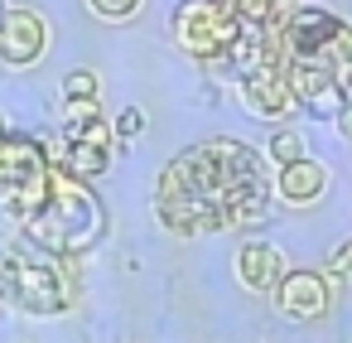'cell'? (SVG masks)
Masks as SVG:
<instances>
[{
	"mask_svg": "<svg viewBox=\"0 0 352 343\" xmlns=\"http://www.w3.org/2000/svg\"><path fill=\"white\" fill-rule=\"evenodd\" d=\"M275 198V169L241 141H203L174 155L160 174L155 213L169 232L198 237L222 227L265 222Z\"/></svg>",
	"mask_w": 352,
	"mask_h": 343,
	"instance_id": "cell-1",
	"label": "cell"
},
{
	"mask_svg": "<svg viewBox=\"0 0 352 343\" xmlns=\"http://www.w3.org/2000/svg\"><path fill=\"white\" fill-rule=\"evenodd\" d=\"M102 222H107V218H102L97 194H87L82 179L54 169L44 203H39L20 227H25V237H30L34 247H44V251H54V256H78V251H87V247L97 242Z\"/></svg>",
	"mask_w": 352,
	"mask_h": 343,
	"instance_id": "cell-2",
	"label": "cell"
},
{
	"mask_svg": "<svg viewBox=\"0 0 352 343\" xmlns=\"http://www.w3.org/2000/svg\"><path fill=\"white\" fill-rule=\"evenodd\" d=\"M0 290L25 314H63L78 304V271L25 237L10 251H0Z\"/></svg>",
	"mask_w": 352,
	"mask_h": 343,
	"instance_id": "cell-3",
	"label": "cell"
},
{
	"mask_svg": "<svg viewBox=\"0 0 352 343\" xmlns=\"http://www.w3.org/2000/svg\"><path fill=\"white\" fill-rule=\"evenodd\" d=\"M241 34V20L227 0H184L174 15V39L193 59H222Z\"/></svg>",
	"mask_w": 352,
	"mask_h": 343,
	"instance_id": "cell-4",
	"label": "cell"
},
{
	"mask_svg": "<svg viewBox=\"0 0 352 343\" xmlns=\"http://www.w3.org/2000/svg\"><path fill=\"white\" fill-rule=\"evenodd\" d=\"M280 68H285V83H289L294 107H304L309 116H338V112L352 102V92L342 87L338 68H328V63L289 59V63H280Z\"/></svg>",
	"mask_w": 352,
	"mask_h": 343,
	"instance_id": "cell-5",
	"label": "cell"
},
{
	"mask_svg": "<svg viewBox=\"0 0 352 343\" xmlns=\"http://www.w3.org/2000/svg\"><path fill=\"white\" fill-rule=\"evenodd\" d=\"M333 304V280L328 271H289L280 276L275 285V309L294 324H309V319H323Z\"/></svg>",
	"mask_w": 352,
	"mask_h": 343,
	"instance_id": "cell-6",
	"label": "cell"
},
{
	"mask_svg": "<svg viewBox=\"0 0 352 343\" xmlns=\"http://www.w3.org/2000/svg\"><path fill=\"white\" fill-rule=\"evenodd\" d=\"M241 102L261 116V121H285L294 97H289V83H285V68L280 63H256L251 73H241Z\"/></svg>",
	"mask_w": 352,
	"mask_h": 343,
	"instance_id": "cell-7",
	"label": "cell"
},
{
	"mask_svg": "<svg viewBox=\"0 0 352 343\" xmlns=\"http://www.w3.org/2000/svg\"><path fill=\"white\" fill-rule=\"evenodd\" d=\"M49 44V25L34 10H6L0 20V63L10 68H30Z\"/></svg>",
	"mask_w": 352,
	"mask_h": 343,
	"instance_id": "cell-8",
	"label": "cell"
},
{
	"mask_svg": "<svg viewBox=\"0 0 352 343\" xmlns=\"http://www.w3.org/2000/svg\"><path fill=\"white\" fill-rule=\"evenodd\" d=\"M323 189H328V169H323L318 160H304V155L289 160V165H280V174H275V194H280L285 203H294V208L318 203Z\"/></svg>",
	"mask_w": 352,
	"mask_h": 343,
	"instance_id": "cell-9",
	"label": "cell"
},
{
	"mask_svg": "<svg viewBox=\"0 0 352 343\" xmlns=\"http://www.w3.org/2000/svg\"><path fill=\"white\" fill-rule=\"evenodd\" d=\"M285 276V251L270 242H241L236 251V280L246 290H275Z\"/></svg>",
	"mask_w": 352,
	"mask_h": 343,
	"instance_id": "cell-10",
	"label": "cell"
},
{
	"mask_svg": "<svg viewBox=\"0 0 352 343\" xmlns=\"http://www.w3.org/2000/svg\"><path fill=\"white\" fill-rule=\"evenodd\" d=\"M68 141V136H63ZM107 165H111V145H97V141H68V155H63V174H73V179H97V174H107Z\"/></svg>",
	"mask_w": 352,
	"mask_h": 343,
	"instance_id": "cell-11",
	"label": "cell"
},
{
	"mask_svg": "<svg viewBox=\"0 0 352 343\" xmlns=\"http://www.w3.org/2000/svg\"><path fill=\"white\" fill-rule=\"evenodd\" d=\"M265 155H270V160H275V169H280V165H289V160H299V155H304V141H299L289 126H280V131L270 136Z\"/></svg>",
	"mask_w": 352,
	"mask_h": 343,
	"instance_id": "cell-12",
	"label": "cell"
},
{
	"mask_svg": "<svg viewBox=\"0 0 352 343\" xmlns=\"http://www.w3.org/2000/svg\"><path fill=\"white\" fill-rule=\"evenodd\" d=\"M63 97H68V102H97V73H87V68L68 73V83H63Z\"/></svg>",
	"mask_w": 352,
	"mask_h": 343,
	"instance_id": "cell-13",
	"label": "cell"
},
{
	"mask_svg": "<svg viewBox=\"0 0 352 343\" xmlns=\"http://www.w3.org/2000/svg\"><path fill=\"white\" fill-rule=\"evenodd\" d=\"M87 6H92L102 20H131V15L145 6V0H87Z\"/></svg>",
	"mask_w": 352,
	"mask_h": 343,
	"instance_id": "cell-14",
	"label": "cell"
},
{
	"mask_svg": "<svg viewBox=\"0 0 352 343\" xmlns=\"http://www.w3.org/2000/svg\"><path fill=\"white\" fill-rule=\"evenodd\" d=\"M145 131V112L140 107H126L121 116H116V126H111V136H121V141H135Z\"/></svg>",
	"mask_w": 352,
	"mask_h": 343,
	"instance_id": "cell-15",
	"label": "cell"
},
{
	"mask_svg": "<svg viewBox=\"0 0 352 343\" xmlns=\"http://www.w3.org/2000/svg\"><path fill=\"white\" fill-rule=\"evenodd\" d=\"M328 276H338V280H352V237L333 251V261H328Z\"/></svg>",
	"mask_w": 352,
	"mask_h": 343,
	"instance_id": "cell-16",
	"label": "cell"
},
{
	"mask_svg": "<svg viewBox=\"0 0 352 343\" xmlns=\"http://www.w3.org/2000/svg\"><path fill=\"white\" fill-rule=\"evenodd\" d=\"M10 155H15V136H10V131H0V169L10 165Z\"/></svg>",
	"mask_w": 352,
	"mask_h": 343,
	"instance_id": "cell-17",
	"label": "cell"
},
{
	"mask_svg": "<svg viewBox=\"0 0 352 343\" xmlns=\"http://www.w3.org/2000/svg\"><path fill=\"white\" fill-rule=\"evenodd\" d=\"M338 131H342V136H347V141H352V102H347V107H342V112H338Z\"/></svg>",
	"mask_w": 352,
	"mask_h": 343,
	"instance_id": "cell-18",
	"label": "cell"
},
{
	"mask_svg": "<svg viewBox=\"0 0 352 343\" xmlns=\"http://www.w3.org/2000/svg\"><path fill=\"white\" fill-rule=\"evenodd\" d=\"M0 20H6V0H0Z\"/></svg>",
	"mask_w": 352,
	"mask_h": 343,
	"instance_id": "cell-19",
	"label": "cell"
}]
</instances>
